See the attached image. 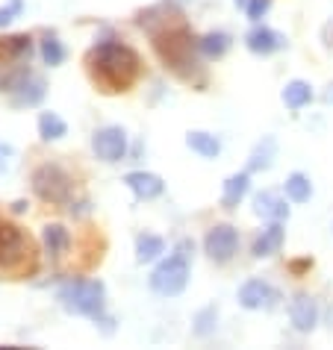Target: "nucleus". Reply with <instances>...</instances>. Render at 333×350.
Returning <instances> with one entry per match:
<instances>
[{
  "mask_svg": "<svg viewBox=\"0 0 333 350\" xmlns=\"http://www.w3.org/2000/svg\"><path fill=\"white\" fill-rule=\"evenodd\" d=\"M33 191H36V198H42L45 203H68V198H71V191H74V183L65 168L47 162L33 171Z\"/></svg>",
  "mask_w": 333,
  "mask_h": 350,
  "instance_id": "0eeeda50",
  "label": "nucleus"
},
{
  "mask_svg": "<svg viewBox=\"0 0 333 350\" xmlns=\"http://www.w3.org/2000/svg\"><path fill=\"white\" fill-rule=\"evenodd\" d=\"M186 144H189V148L204 159H215L221 153V142L215 139V135H210V133H201V130H192L189 135H186Z\"/></svg>",
  "mask_w": 333,
  "mask_h": 350,
  "instance_id": "aec40b11",
  "label": "nucleus"
},
{
  "mask_svg": "<svg viewBox=\"0 0 333 350\" xmlns=\"http://www.w3.org/2000/svg\"><path fill=\"white\" fill-rule=\"evenodd\" d=\"M24 12V0H9L6 6H0V27H6L9 21H15Z\"/></svg>",
  "mask_w": 333,
  "mask_h": 350,
  "instance_id": "c85d7f7f",
  "label": "nucleus"
},
{
  "mask_svg": "<svg viewBox=\"0 0 333 350\" xmlns=\"http://www.w3.org/2000/svg\"><path fill=\"white\" fill-rule=\"evenodd\" d=\"M204 250H207V256L212 262L227 265L239 250V232L233 230L230 224H215V227L207 232V239H204Z\"/></svg>",
  "mask_w": 333,
  "mask_h": 350,
  "instance_id": "6e6552de",
  "label": "nucleus"
},
{
  "mask_svg": "<svg viewBox=\"0 0 333 350\" xmlns=\"http://www.w3.org/2000/svg\"><path fill=\"white\" fill-rule=\"evenodd\" d=\"M38 135L45 142H60L62 135H68V124L56 112H42L38 115Z\"/></svg>",
  "mask_w": 333,
  "mask_h": 350,
  "instance_id": "4be33fe9",
  "label": "nucleus"
},
{
  "mask_svg": "<svg viewBox=\"0 0 333 350\" xmlns=\"http://www.w3.org/2000/svg\"><path fill=\"white\" fill-rule=\"evenodd\" d=\"M278 300H280L278 288H271L266 280H248L239 288V304L245 309H274Z\"/></svg>",
  "mask_w": 333,
  "mask_h": 350,
  "instance_id": "9b49d317",
  "label": "nucleus"
},
{
  "mask_svg": "<svg viewBox=\"0 0 333 350\" xmlns=\"http://www.w3.org/2000/svg\"><path fill=\"white\" fill-rule=\"evenodd\" d=\"M60 304L71 315H86V318H103V304H106V288L101 280H68L60 288Z\"/></svg>",
  "mask_w": 333,
  "mask_h": 350,
  "instance_id": "20e7f679",
  "label": "nucleus"
},
{
  "mask_svg": "<svg viewBox=\"0 0 333 350\" xmlns=\"http://www.w3.org/2000/svg\"><path fill=\"white\" fill-rule=\"evenodd\" d=\"M86 62H89L92 80L103 92H127L139 80V71H142L139 53L121 42H112V38L97 42L89 51V59Z\"/></svg>",
  "mask_w": 333,
  "mask_h": 350,
  "instance_id": "f257e3e1",
  "label": "nucleus"
},
{
  "mask_svg": "<svg viewBox=\"0 0 333 350\" xmlns=\"http://www.w3.org/2000/svg\"><path fill=\"white\" fill-rule=\"evenodd\" d=\"M38 53H42L45 65H51V68L62 65L65 56H68V53H65V44H62L56 36H45V42H42V47H38Z\"/></svg>",
  "mask_w": 333,
  "mask_h": 350,
  "instance_id": "a878e982",
  "label": "nucleus"
},
{
  "mask_svg": "<svg viewBox=\"0 0 333 350\" xmlns=\"http://www.w3.org/2000/svg\"><path fill=\"white\" fill-rule=\"evenodd\" d=\"M0 271L12 277H27L36 271L33 239L15 224H0Z\"/></svg>",
  "mask_w": 333,
  "mask_h": 350,
  "instance_id": "7ed1b4c3",
  "label": "nucleus"
},
{
  "mask_svg": "<svg viewBox=\"0 0 333 350\" xmlns=\"http://www.w3.org/2000/svg\"><path fill=\"white\" fill-rule=\"evenodd\" d=\"M92 150L95 157L101 162H121L127 157V133L121 127H115V124H110V127H101L95 135H92Z\"/></svg>",
  "mask_w": 333,
  "mask_h": 350,
  "instance_id": "1a4fd4ad",
  "label": "nucleus"
},
{
  "mask_svg": "<svg viewBox=\"0 0 333 350\" xmlns=\"http://www.w3.org/2000/svg\"><path fill=\"white\" fill-rule=\"evenodd\" d=\"M251 191V177L248 174H233V177H227V183H224V191H221V203L227 209L239 206V203L245 200V194Z\"/></svg>",
  "mask_w": 333,
  "mask_h": 350,
  "instance_id": "a211bd4d",
  "label": "nucleus"
},
{
  "mask_svg": "<svg viewBox=\"0 0 333 350\" xmlns=\"http://www.w3.org/2000/svg\"><path fill=\"white\" fill-rule=\"evenodd\" d=\"M274 157H278V142H274V135H262V142H257V148L251 150L248 171H269L274 165Z\"/></svg>",
  "mask_w": 333,
  "mask_h": 350,
  "instance_id": "f3484780",
  "label": "nucleus"
},
{
  "mask_svg": "<svg viewBox=\"0 0 333 350\" xmlns=\"http://www.w3.org/2000/svg\"><path fill=\"white\" fill-rule=\"evenodd\" d=\"M12 106H18V109H30V106H38L45 100V94H47V80L42 74H33V71H27L21 80H18L12 85Z\"/></svg>",
  "mask_w": 333,
  "mask_h": 350,
  "instance_id": "9d476101",
  "label": "nucleus"
},
{
  "mask_svg": "<svg viewBox=\"0 0 333 350\" xmlns=\"http://www.w3.org/2000/svg\"><path fill=\"white\" fill-rule=\"evenodd\" d=\"M153 47H156V53H160V59L165 62L169 71H174L186 83L204 85V68L198 62V53H195L192 36L186 33L183 21L156 30L153 33Z\"/></svg>",
  "mask_w": 333,
  "mask_h": 350,
  "instance_id": "f03ea898",
  "label": "nucleus"
},
{
  "mask_svg": "<svg viewBox=\"0 0 333 350\" xmlns=\"http://www.w3.org/2000/svg\"><path fill=\"white\" fill-rule=\"evenodd\" d=\"M245 44H248L251 53L269 56V53H274V51H280V47H286V38H283L280 33L269 30V27H254V30L245 36Z\"/></svg>",
  "mask_w": 333,
  "mask_h": 350,
  "instance_id": "4468645a",
  "label": "nucleus"
},
{
  "mask_svg": "<svg viewBox=\"0 0 333 350\" xmlns=\"http://www.w3.org/2000/svg\"><path fill=\"white\" fill-rule=\"evenodd\" d=\"M165 254V241L160 236H151V232H142L139 239H136V259L142 262H153Z\"/></svg>",
  "mask_w": 333,
  "mask_h": 350,
  "instance_id": "412c9836",
  "label": "nucleus"
},
{
  "mask_svg": "<svg viewBox=\"0 0 333 350\" xmlns=\"http://www.w3.org/2000/svg\"><path fill=\"white\" fill-rule=\"evenodd\" d=\"M280 247H283V224H280V221H271L266 230L257 232L251 254L257 256V259H262V256H274Z\"/></svg>",
  "mask_w": 333,
  "mask_h": 350,
  "instance_id": "dca6fc26",
  "label": "nucleus"
},
{
  "mask_svg": "<svg viewBox=\"0 0 333 350\" xmlns=\"http://www.w3.org/2000/svg\"><path fill=\"white\" fill-rule=\"evenodd\" d=\"M286 198L292 203H307L312 198V183L310 177H304V174H289L286 177Z\"/></svg>",
  "mask_w": 333,
  "mask_h": 350,
  "instance_id": "393cba45",
  "label": "nucleus"
},
{
  "mask_svg": "<svg viewBox=\"0 0 333 350\" xmlns=\"http://www.w3.org/2000/svg\"><path fill=\"white\" fill-rule=\"evenodd\" d=\"M9 157H12V148H9V144H0V171L9 168Z\"/></svg>",
  "mask_w": 333,
  "mask_h": 350,
  "instance_id": "c756f323",
  "label": "nucleus"
},
{
  "mask_svg": "<svg viewBox=\"0 0 333 350\" xmlns=\"http://www.w3.org/2000/svg\"><path fill=\"white\" fill-rule=\"evenodd\" d=\"M312 100V89H310V83H304V80H292L286 83V89H283V103L289 106V109H304Z\"/></svg>",
  "mask_w": 333,
  "mask_h": 350,
  "instance_id": "5701e85b",
  "label": "nucleus"
},
{
  "mask_svg": "<svg viewBox=\"0 0 333 350\" xmlns=\"http://www.w3.org/2000/svg\"><path fill=\"white\" fill-rule=\"evenodd\" d=\"M289 318L295 324L298 333H310L319 324V306L310 295H295V300L289 304Z\"/></svg>",
  "mask_w": 333,
  "mask_h": 350,
  "instance_id": "ddd939ff",
  "label": "nucleus"
},
{
  "mask_svg": "<svg viewBox=\"0 0 333 350\" xmlns=\"http://www.w3.org/2000/svg\"><path fill=\"white\" fill-rule=\"evenodd\" d=\"M12 209L18 212V215H21V212H27V203H24V200H18V203H15V206H12Z\"/></svg>",
  "mask_w": 333,
  "mask_h": 350,
  "instance_id": "2f4dec72",
  "label": "nucleus"
},
{
  "mask_svg": "<svg viewBox=\"0 0 333 350\" xmlns=\"http://www.w3.org/2000/svg\"><path fill=\"white\" fill-rule=\"evenodd\" d=\"M215 324H219V309L215 306H207V309H201L198 315H195V333L198 336H210Z\"/></svg>",
  "mask_w": 333,
  "mask_h": 350,
  "instance_id": "bb28decb",
  "label": "nucleus"
},
{
  "mask_svg": "<svg viewBox=\"0 0 333 350\" xmlns=\"http://www.w3.org/2000/svg\"><path fill=\"white\" fill-rule=\"evenodd\" d=\"M321 97H325V103H333V83L328 85V89H325V94H321Z\"/></svg>",
  "mask_w": 333,
  "mask_h": 350,
  "instance_id": "7c9ffc66",
  "label": "nucleus"
},
{
  "mask_svg": "<svg viewBox=\"0 0 333 350\" xmlns=\"http://www.w3.org/2000/svg\"><path fill=\"white\" fill-rule=\"evenodd\" d=\"M189 247H192V241H180L177 250H174L169 259H162L160 265L153 268V274H151V288L156 291V295H162V297H177L180 291L189 286L192 268H189V254H186Z\"/></svg>",
  "mask_w": 333,
  "mask_h": 350,
  "instance_id": "39448f33",
  "label": "nucleus"
},
{
  "mask_svg": "<svg viewBox=\"0 0 333 350\" xmlns=\"http://www.w3.org/2000/svg\"><path fill=\"white\" fill-rule=\"evenodd\" d=\"M42 241L51 256H62L68 247H71V232H68L62 224H47L42 230Z\"/></svg>",
  "mask_w": 333,
  "mask_h": 350,
  "instance_id": "6ab92c4d",
  "label": "nucleus"
},
{
  "mask_svg": "<svg viewBox=\"0 0 333 350\" xmlns=\"http://www.w3.org/2000/svg\"><path fill=\"white\" fill-rule=\"evenodd\" d=\"M124 183L136 194V200H156L165 191V183L151 171H133L124 177Z\"/></svg>",
  "mask_w": 333,
  "mask_h": 350,
  "instance_id": "f8f14e48",
  "label": "nucleus"
},
{
  "mask_svg": "<svg viewBox=\"0 0 333 350\" xmlns=\"http://www.w3.org/2000/svg\"><path fill=\"white\" fill-rule=\"evenodd\" d=\"M30 53L33 42L30 36H12L0 38V92H12V85L30 71Z\"/></svg>",
  "mask_w": 333,
  "mask_h": 350,
  "instance_id": "423d86ee",
  "label": "nucleus"
},
{
  "mask_svg": "<svg viewBox=\"0 0 333 350\" xmlns=\"http://www.w3.org/2000/svg\"><path fill=\"white\" fill-rule=\"evenodd\" d=\"M236 3L245 9V12H248L251 21H260V18L271 9V0H236Z\"/></svg>",
  "mask_w": 333,
  "mask_h": 350,
  "instance_id": "cd10ccee",
  "label": "nucleus"
},
{
  "mask_svg": "<svg viewBox=\"0 0 333 350\" xmlns=\"http://www.w3.org/2000/svg\"><path fill=\"white\" fill-rule=\"evenodd\" d=\"M198 51L204 53V56H210V59H221L224 53L230 51V36L227 33H207L198 42Z\"/></svg>",
  "mask_w": 333,
  "mask_h": 350,
  "instance_id": "b1692460",
  "label": "nucleus"
},
{
  "mask_svg": "<svg viewBox=\"0 0 333 350\" xmlns=\"http://www.w3.org/2000/svg\"><path fill=\"white\" fill-rule=\"evenodd\" d=\"M254 215H260L262 221H283L289 218V206L278 191H260L254 198Z\"/></svg>",
  "mask_w": 333,
  "mask_h": 350,
  "instance_id": "2eb2a0df",
  "label": "nucleus"
}]
</instances>
